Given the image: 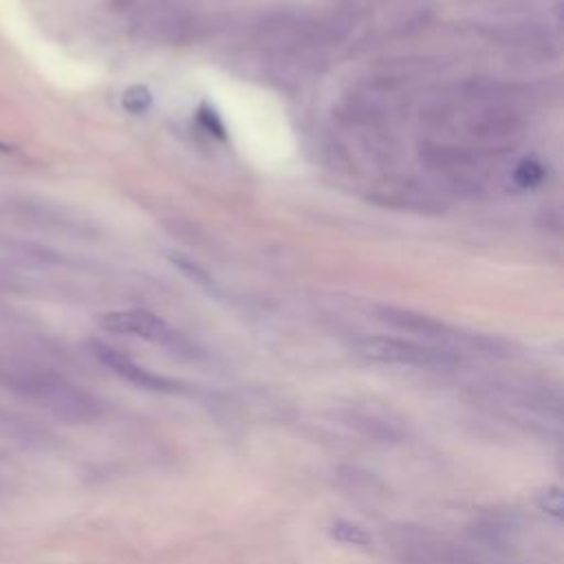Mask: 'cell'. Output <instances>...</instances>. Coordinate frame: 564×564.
Returning a JSON list of instances; mask_svg holds the SVG:
<instances>
[{
    "instance_id": "8",
    "label": "cell",
    "mask_w": 564,
    "mask_h": 564,
    "mask_svg": "<svg viewBox=\"0 0 564 564\" xmlns=\"http://www.w3.org/2000/svg\"><path fill=\"white\" fill-rule=\"evenodd\" d=\"M198 119H200V123L209 130V132H214L216 137H225V126H223V121H220V117L209 108V106H200V110H198Z\"/></svg>"
},
{
    "instance_id": "3",
    "label": "cell",
    "mask_w": 564,
    "mask_h": 564,
    "mask_svg": "<svg viewBox=\"0 0 564 564\" xmlns=\"http://www.w3.org/2000/svg\"><path fill=\"white\" fill-rule=\"evenodd\" d=\"M101 328L117 333V335H134L148 341L156 344H172L176 341V333L172 326L161 319L159 315L141 308H128V311H110L99 317Z\"/></svg>"
},
{
    "instance_id": "1",
    "label": "cell",
    "mask_w": 564,
    "mask_h": 564,
    "mask_svg": "<svg viewBox=\"0 0 564 564\" xmlns=\"http://www.w3.org/2000/svg\"><path fill=\"white\" fill-rule=\"evenodd\" d=\"M359 352L368 359L383 361V364H399V366H419V368H438V366H452L456 357L445 350L430 344H419L410 339L399 337H366L359 341Z\"/></svg>"
},
{
    "instance_id": "5",
    "label": "cell",
    "mask_w": 564,
    "mask_h": 564,
    "mask_svg": "<svg viewBox=\"0 0 564 564\" xmlns=\"http://www.w3.org/2000/svg\"><path fill=\"white\" fill-rule=\"evenodd\" d=\"M330 535L337 540V542H344V544H352V546H368L372 542L370 533L357 524V522H350V520H337L333 527H330Z\"/></svg>"
},
{
    "instance_id": "7",
    "label": "cell",
    "mask_w": 564,
    "mask_h": 564,
    "mask_svg": "<svg viewBox=\"0 0 564 564\" xmlns=\"http://www.w3.org/2000/svg\"><path fill=\"white\" fill-rule=\"evenodd\" d=\"M150 101H152V95H150V90H148L145 86H141V84L130 86V88L123 93V97H121L123 108H126L128 112H132V115L145 112V110L150 108Z\"/></svg>"
},
{
    "instance_id": "9",
    "label": "cell",
    "mask_w": 564,
    "mask_h": 564,
    "mask_svg": "<svg viewBox=\"0 0 564 564\" xmlns=\"http://www.w3.org/2000/svg\"><path fill=\"white\" fill-rule=\"evenodd\" d=\"M540 507L553 516L562 513V494L560 489H546L544 494H540Z\"/></svg>"
},
{
    "instance_id": "2",
    "label": "cell",
    "mask_w": 564,
    "mask_h": 564,
    "mask_svg": "<svg viewBox=\"0 0 564 564\" xmlns=\"http://www.w3.org/2000/svg\"><path fill=\"white\" fill-rule=\"evenodd\" d=\"M90 352L95 355V359L101 366H106L117 377L126 379L128 383H132L137 388L152 390V392H178L181 390L176 381H172L167 377H161V375H154L152 370L139 366L128 355H123L121 350H117V348H112L104 341H90Z\"/></svg>"
},
{
    "instance_id": "4",
    "label": "cell",
    "mask_w": 564,
    "mask_h": 564,
    "mask_svg": "<svg viewBox=\"0 0 564 564\" xmlns=\"http://www.w3.org/2000/svg\"><path fill=\"white\" fill-rule=\"evenodd\" d=\"M379 317L399 330H408V333L423 335V337H441L445 330V326L441 322H436L423 313L408 311V308L383 306V308H379Z\"/></svg>"
},
{
    "instance_id": "6",
    "label": "cell",
    "mask_w": 564,
    "mask_h": 564,
    "mask_svg": "<svg viewBox=\"0 0 564 564\" xmlns=\"http://www.w3.org/2000/svg\"><path fill=\"white\" fill-rule=\"evenodd\" d=\"M542 178H544V167L533 159H524L513 167V183L518 187H524V189L535 187L542 183Z\"/></svg>"
}]
</instances>
